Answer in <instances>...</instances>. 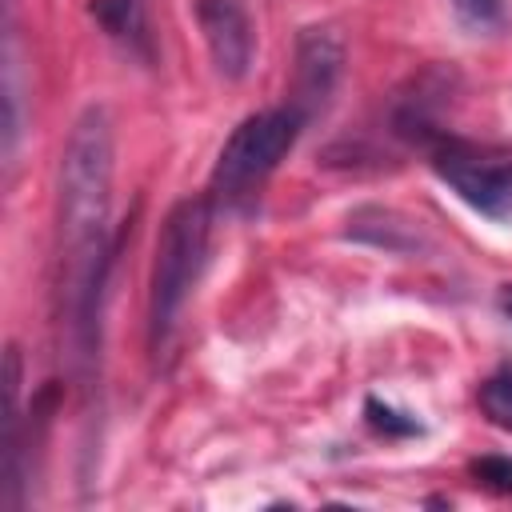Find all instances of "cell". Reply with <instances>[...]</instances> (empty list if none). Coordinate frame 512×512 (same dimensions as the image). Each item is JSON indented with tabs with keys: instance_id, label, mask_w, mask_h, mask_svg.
<instances>
[{
	"instance_id": "1",
	"label": "cell",
	"mask_w": 512,
	"mask_h": 512,
	"mask_svg": "<svg viewBox=\"0 0 512 512\" xmlns=\"http://www.w3.org/2000/svg\"><path fill=\"white\" fill-rule=\"evenodd\" d=\"M112 120L88 104L60 156V260L68 336L84 364L96 360L100 296L112 264Z\"/></svg>"
},
{
	"instance_id": "2",
	"label": "cell",
	"mask_w": 512,
	"mask_h": 512,
	"mask_svg": "<svg viewBox=\"0 0 512 512\" xmlns=\"http://www.w3.org/2000/svg\"><path fill=\"white\" fill-rule=\"evenodd\" d=\"M304 124H308L304 112L292 104L260 108V112L244 116L228 132V140L220 144V156L212 164V176H208L212 208L232 212V216L252 212L264 184L280 168V160H288V152L296 148Z\"/></svg>"
},
{
	"instance_id": "3",
	"label": "cell",
	"mask_w": 512,
	"mask_h": 512,
	"mask_svg": "<svg viewBox=\"0 0 512 512\" xmlns=\"http://www.w3.org/2000/svg\"><path fill=\"white\" fill-rule=\"evenodd\" d=\"M212 220L216 208L208 196H188L172 204V212L160 224L156 236V260H152V284H148V344L152 352H164L176 320L208 264L212 244Z\"/></svg>"
},
{
	"instance_id": "4",
	"label": "cell",
	"mask_w": 512,
	"mask_h": 512,
	"mask_svg": "<svg viewBox=\"0 0 512 512\" xmlns=\"http://www.w3.org/2000/svg\"><path fill=\"white\" fill-rule=\"evenodd\" d=\"M428 164L432 172L484 220H512V152L476 144L452 132H440L428 140Z\"/></svg>"
},
{
	"instance_id": "5",
	"label": "cell",
	"mask_w": 512,
	"mask_h": 512,
	"mask_svg": "<svg viewBox=\"0 0 512 512\" xmlns=\"http://www.w3.org/2000/svg\"><path fill=\"white\" fill-rule=\"evenodd\" d=\"M344 76V44L332 28L312 24L296 40V80H292V108L304 112V120L320 116Z\"/></svg>"
},
{
	"instance_id": "6",
	"label": "cell",
	"mask_w": 512,
	"mask_h": 512,
	"mask_svg": "<svg viewBox=\"0 0 512 512\" xmlns=\"http://www.w3.org/2000/svg\"><path fill=\"white\" fill-rule=\"evenodd\" d=\"M196 24L212 68L224 80H244L256 52V32L244 0H196Z\"/></svg>"
},
{
	"instance_id": "7",
	"label": "cell",
	"mask_w": 512,
	"mask_h": 512,
	"mask_svg": "<svg viewBox=\"0 0 512 512\" xmlns=\"http://www.w3.org/2000/svg\"><path fill=\"white\" fill-rule=\"evenodd\" d=\"M348 236L360 240V244H372V248H384V252H416L424 240H420V228L392 212V208H356L348 216Z\"/></svg>"
},
{
	"instance_id": "8",
	"label": "cell",
	"mask_w": 512,
	"mask_h": 512,
	"mask_svg": "<svg viewBox=\"0 0 512 512\" xmlns=\"http://www.w3.org/2000/svg\"><path fill=\"white\" fill-rule=\"evenodd\" d=\"M88 12L112 40L148 56V24H144V4L140 0H88Z\"/></svg>"
},
{
	"instance_id": "9",
	"label": "cell",
	"mask_w": 512,
	"mask_h": 512,
	"mask_svg": "<svg viewBox=\"0 0 512 512\" xmlns=\"http://www.w3.org/2000/svg\"><path fill=\"white\" fill-rule=\"evenodd\" d=\"M20 140V48H16V24L8 4V32H4V156L12 160Z\"/></svg>"
},
{
	"instance_id": "10",
	"label": "cell",
	"mask_w": 512,
	"mask_h": 512,
	"mask_svg": "<svg viewBox=\"0 0 512 512\" xmlns=\"http://www.w3.org/2000/svg\"><path fill=\"white\" fill-rule=\"evenodd\" d=\"M476 404L488 424H496L500 432H512V372H496V376L480 380Z\"/></svg>"
},
{
	"instance_id": "11",
	"label": "cell",
	"mask_w": 512,
	"mask_h": 512,
	"mask_svg": "<svg viewBox=\"0 0 512 512\" xmlns=\"http://www.w3.org/2000/svg\"><path fill=\"white\" fill-rule=\"evenodd\" d=\"M364 420H368V428H376L380 436H420V432H424V424H420L416 416H408V412H400V408H392V404H384V400H376V396L364 400Z\"/></svg>"
},
{
	"instance_id": "12",
	"label": "cell",
	"mask_w": 512,
	"mask_h": 512,
	"mask_svg": "<svg viewBox=\"0 0 512 512\" xmlns=\"http://www.w3.org/2000/svg\"><path fill=\"white\" fill-rule=\"evenodd\" d=\"M472 476L496 492H512V456H484L472 464Z\"/></svg>"
},
{
	"instance_id": "13",
	"label": "cell",
	"mask_w": 512,
	"mask_h": 512,
	"mask_svg": "<svg viewBox=\"0 0 512 512\" xmlns=\"http://www.w3.org/2000/svg\"><path fill=\"white\" fill-rule=\"evenodd\" d=\"M452 4V12L468 24V28H492L496 20H500V0H448Z\"/></svg>"
},
{
	"instance_id": "14",
	"label": "cell",
	"mask_w": 512,
	"mask_h": 512,
	"mask_svg": "<svg viewBox=\"0 0 512 512\" xmlns=\"http://www.w3.org/2000/svg\"><path fill=\"white\" fill-rule=\"evenodd\" d=\"M496 304H500V312H504V320H512V284H504V288L496 292Z\"/></svg>"
}]
</instances>
